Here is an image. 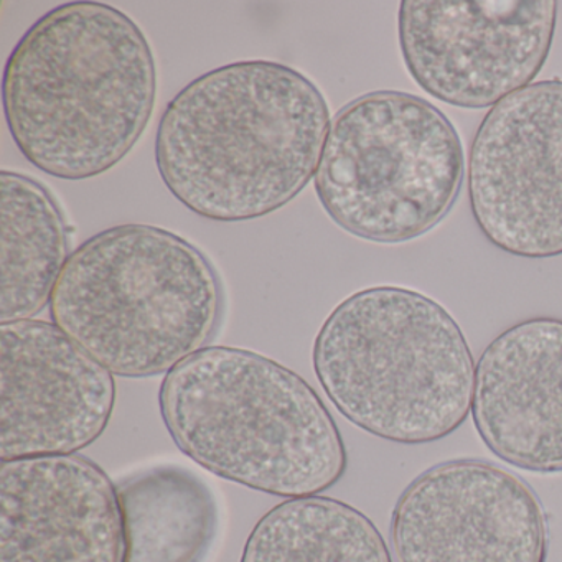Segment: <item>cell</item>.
<instances>
[{
  "instance_id": "1",
  "label": "cell",
  "mask_w": 562,
  "mask_h": 562,
  "mask_svg": "<svg viewBox=\"0 0 562 562\" xmlns=\"http://www.w3.org/2000/svg\"><path fill=\"white\" fill-rule=\"evenodd\" d=\"M330 123L327 100L301 71L235 61L190 81L167 104L157 170L173 199L202 218H262L315 179Z\"/></svg>"
},
{
  "instance_id": "2",
  "label": "cell",
  "mask_w": 562,
  "mask_h": 562,
  "mask_svg": "<svg viewBox=\"0 0 562 562\" xmlns=\"http://www.w3.org/2000/svg\"><path fill=\"white\" fill-rule=\"evenodd\" d=\"M157 100L153 48L103 2H68L19 41L2 77L5 123L22 156L55 179L90 180L143 136Z\"/></svg>"
},
{
  "instance_id": "3",
  "label": "cell",
  "mask_w": 562,
  "mask_h": 562,
  "mask_svg": "<svg viewBox=\"0 0 562 562\" xmlns=\"http://www.w3.org/2000/svg\"><path fill=\"white\" fill-rule=\"evenodd\" d=\"M159 407L189 459L256 492L317 496L347 472L344 437L317 391L256 351H196L166 374Z\"/></svg>"
},
{
  "instance_id": "4",
  "label": "cell",
  "mask_w": 562,
  "mask_h": 562,
  "mask_svg": "<svg viewBox=\"0 0 562 562\" xmlns=\"http://www.w3.org/2000/svg\"><path fill=\"white\" fill-rule=\"evenodd\" d=\"M312 361L338 413L390 442H437L472 413L465 335L439 302L411 289L378 285L345 299L318 330Z\"/></svg>"
},
{
  "instance_id": "5",
  "label": "cell",
  "mask_w": 562,
  "mask_h": 562,
  "mask_svg": "<svg viewBox=\"0 0 562 562\" xmlns=\"http://www.w3.org/2000/svg\"><path fill=\"white\" fill-rule=\"evenodd\" d=\"M223 292L192 243L150 225H121L75 249L50 301L54 324L120 378L167 374L206 348Z\"/></svg>"
},
{
  "instance_id": "6",
  "label": "cell",
  "mask_w": 562,
  "mask_h": 562,
  "mask_svg": "<svg viewBox=\"0 0 562 562\" xmlns=\"http://www.w3.org/2000/svg\"><path fill=\"white\" fill-rule=\"evenodd\" d=\"M465 177L449 117L416 94L374 91L330 123L314 186L331 222L364 241L400 245L432 232Z\"/></svg>"
},
{
  "instance_id": "7",
  "label": "cell",
  "mask_w": 562,
  "mask_h": 562,
  "mask_svg": "<svg viewBox=\"0 0 562 562\" xmlns=\"http://www.w3.org/2000/svg\"><path fill=\"white\" fill-rule=\"evenodd\" d=\"M555 21L552 0H404L401 54L427 94L483 110L532 85L548 61Z\"/></svg>"
},
{
  "instance_id": "8",
  "label": "cell",
  "mask_w": 562,
  "mask_h": 562,
  "mask_svg": "<svg viewBox=\"0 0 562 562\" xmlns=\"http://www.w3.org/2000/svg\"><path fill=\"white\" fill-rule=\"evenodd\" d=\"M476 226L502 251L562 256V81L516 91L488 111L469 156Z\"/></svg>"
},
{
  "instance_id": "9",
  "label": "cell",
  "mask_w": 562,
  "mask_h": 562,
  "mask_svg": "<svg viewBox=\"0 0 562 562\" xmlns=\"http://www.w3.org/2000/svg\"><path fill=\"white\" fill-rule=\"evenodd\" d=\"M396 562H546L548 521L535 490L485 460L439 463L409 483L391 516Z\"/></svg>"
},
{
  "instance_id": "10",
  "label": "cell",
  "mask_w": 562,
  "mask_h": 562,
  "mask_svg": "<svg viewBox=\"0 0 562 562\" xmlns=\"http://www.w3.org/2000/svg\"><path fill=\"white\" fill-rule=\"evenodd\" d=\"M50 322L0 324V460L74 456L108 429L116 381Z\"/></svg>"
},
{
  "instance_id": "11",
  "label": "cell",
  "mask_w": 562,
  "mask_h": 562,
  "mask_svg": "<svg viewBox=\"0 0 562 562\" xmlns=\"http://www.w3.org/2000/svg\"><path fill=\"white\" fill-rule=\"evenodd\" d=\"M117 485L78 456L0 465V562H126Z\"/></svg>"
},
{
  "instance_id": "12",
  "label": "cell",
  "mask_w": 562,
  "mask_h": 562,
  "mask_svg": "<svg viewBox=\"0 0 562 562\" xmlns=\"http://www.w3.org/2000/svg\"><path fill=\"white\" fill-rule=\"evenodd\" d=\"M476 432L503 462L562 472V321L529 318L499 334L475 368Z\"/></svg>"
},
{
  "instance_id": "13",
  "label": "cell",
  "mask_w": 562,
  "mask_h": 562,
  "mask_svg": "<svg viewBox=\"0 0 562 562\" xmlns=\"http://www.w3.org/2000/svg\"><path fill=\"white\" fill-rule=\"evenodd\" d=\"M0 324L31 321L50 305L67 265L64 213L37 180L0 172Z\"/></svg>"
},
{
  "instance_id": "14",
  "label": "cell",
  "mask_w": 562,
  "mask_h": 562,
  "mask_svg": "<svg viewBox=\"0 0 562 562\" xmlns=\"http://www.w3.org/2000/svg\"><path fill=\"white\" fill-rule=\"evenodd\" d=\"M126 562H200L216 531L209 486L182 467H154L117 485Z\"/></svg>"
},
{
  "instance_id": "15",
  "label": "cell",
  "mask_w": 562,
  "mask_h": 562,
  "mask_svg": "<svg viewBox=\"0 0 562 562\" xmlns=\"http://www.w3.org/2000/svg\"><path fill=\"white\" fill-rule=\"evenodd\" d=\"M241 562H393L374 522L327 496L289 498L252 528Z\"/></svg>"
}]
</instances>
